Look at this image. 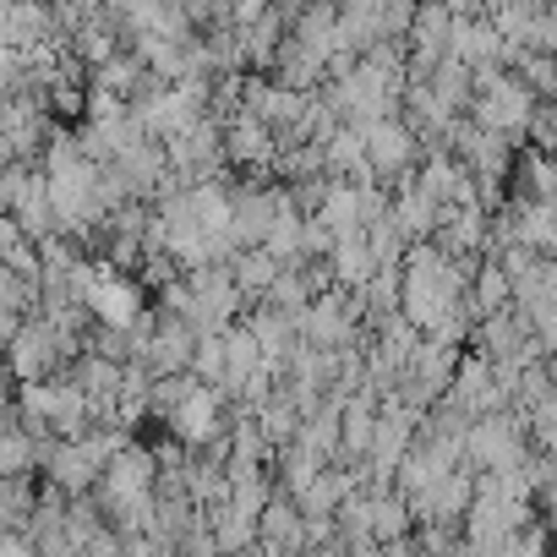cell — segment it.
Returning <instances> with one entry per match:
<instances>
[{
	"label": "cell",
	"instance_id": "6da1fadb",
	"mask_svg": "<svg viewBox=\"0 0 557 557\" xmlns=\"http://www.w3.org/2000/svg\"><path fill=\"white\" fill-rule=\"evenodd\" d=\"M23 416H28V432H50V437H77L88 432L94 410H88V394L77 388V377L55 372V377H34L23 383Z\"/></svg>",
	"mask_w": 557,
	"mask_h": 557
},
{
	"label": "cell",
	"instance_id": "7a4b0ae2",
	"mask_svg": "<svg viewBox=\"0 0 557 557\" xmlns=\"http://www.w3.org/2000/svg\"><path fill=\"white\" fill-rule=\"evenodd\" d=\"M361 137H367V164L377 181H410V159H416V132L394 115H377V121H361Z\"/></svg>",
	"mask_w": 557,
	"mask_h": 557
},
{
	"label": "cell",
	"instance_id": "3957f363",
	"mask_svg": "<svg viewBox=\"0 0 557 557\" xmlns=\"http://www.w3.org/2000/svg\"><path fill=\"white\" fill-rule=\"evenodd\" d=\"M465 459L481 465V470H513V465H524V443H519L513 416H497V410L475 416V426L465 432Z\"/></svg>",
	"mask_w": 557,
	"mask_h": 557
},
{
	"label": "cell",
	"instance_id": "277c9868",
	"mask_svg": "<svg viewBox=\"0 0 557 557\" xmlns=\"http://www.w3.org/2000/svg\"><path fill=\"white\" fill-rule=\"evenodd\" d=\"M83 307L99 318V323H115V329H132L143 318V296L132 278L115 273V262H94L88 273V290H83Z\"/></svg>",
	"mask_w": 557,
	"mask_h": 557
},
{
	"label": "cell",
	"instance_id": "5b68a950",
	"mask_svg": "<svg viewBox=\"0 0 557 557\" xmlns=\"http://www.w3.org/2000/svg\"><path fill=\"white\" fill-rule=\"evenodd\" d=\"M164 426L181 437V443H208V437H219L224 432V421H219V394L213 388H202V377L191 372L186 377V388L175 394V405L164 410Z\"/></svg>",
	"mask_w": 557,
	"mask_h": 557
},
{
	"label": "cell",
	"instance_id": "8992f818",
	"mask_svg": "<svg viewBox=\"0 0 557 557\" xmlns=\"http://www.w3.org/2000/svg\"><path fill=\"white\" fill-rule=\"evenodd\" d=\"M296 202V191H278V186H235L230 191V230L240 246H262V235L273 230L278 208Z\"/></svg>",
	"mask_w": 557,
	"mask_h": 557
},
{
	"label": "cell",
	"instance_id": "52a82bcc",
	"mask_svg": "<svg viewBox=\"0 0 557 557\" xmlns=\"http://www.w3.org/2000/svg\"><path fill=\"white\" fill-rule=\"evenodd\" d=\"M257 546L262 552H296V546H307V519H301V503L290 492L262 503V513H257Z\"/></svg>",
	"mask_w": 557,
	"mask_h": 557
},
{
	"label": "cell",
	"instance_id": "ba28073f",
	"mask_svg": "<svg viewBox=\"0 0 557 557\" xmlns=\"http://www.w3.org/2000/svg\"><path fill=\"white\" fill-rule=\"evenodd\" d=\"M278 268H285V262H278L268 246L230 257V273H235V290H240V296H268V285L278 278Z\"/></svg>",
	"mask_w": 557,
	"mask_h": 557
},
{
	"label": "cell",
	"instance_id": "9c48e42d",
	"mask_svg": "<svg viewBox=\"0 0 557 557\" xmlns=\"http://www.w3.org/2000/svg\"><path fill=\"white\" fill-rule=\"evenodd\" d=\"M39 459H45V448L34 443V432H28V426L0 421V475H28Z\"/></svg>",
	"mask_w": 557,
	"mask_h": 557
},
{
	"label": "cell",
	"instance_id": "30bf717a",
	"mask_svg": "<svg viewBox=\"0 0 557 557\" xmlns=\"http://www.w3.org/2000/svg\"><path fill=\"white\" fill-rule=\"evenodd\" d=\"M191 372L202 383H224V329H202L191 350Z\"/></svg>",
	"mask_w": 557,
	"mask_h": 557
},
{
	"label": "cell",
	"instance_id": "8fae6325",
	"mask_svg": "<svg viewBox=\"0 0 557 557\" xmlns=\"http://www.w3.org/2000/svg\"><path fill=\"white\" fill-rule=\"evenodd\" d=\"M530 426H535L541 448H552V454H557V394H546V399H535V405H530Z\"/></svg>",
	"mask_w": 557,
	"mask_h": 557
},
{
	"label": "cell",
	"instance_id": "7c38bea8",
	"mask_svg": "<svg viewBox=\"0 0 557 557\" xmlns=\"http://www.w3.org/2000/svg\"><path fill=\"white\" fill-rule=\"evenodd\" d=\"M416 7H421V0H377V17H383V28H388L394 39H405V34H410Z\"/></svg>",
	"mask_w": 557,
	"mask_h": 557
},
{
	"label": "cell",
	"instance_id": "4fadbf2b",
	"mask_svg": "<svg viewBox=\"0 0 557 557\" xmlns=\"http://www.w3.org/2000/svg\"><path fill=\"white\" fill-rule=\"evenodd\" d=\"M273 7V0H230V23L240 28V23H251V17H262Z\"/></svg>",
	"mask_w": 557,
	"mask_h": 557
},
{
	"label": "cell",
	"instance_id": "5bb4252c",
	"mask_svg": "<svg viewBox=\"0 0 557 557\" xmlns=\"http://www.w3.org/2000/svg\"><path fill=\"white\" fill-rule=\"evenodd\" d=\"M273 7H285V12H290V17H296V12H301V7H312V0H273Z\"/></svg>",
	"mask_w": 557,
	"mask_h": 557
}]
</instances>
